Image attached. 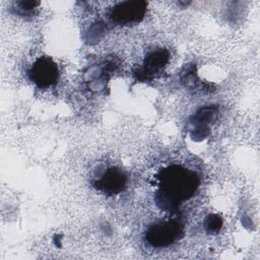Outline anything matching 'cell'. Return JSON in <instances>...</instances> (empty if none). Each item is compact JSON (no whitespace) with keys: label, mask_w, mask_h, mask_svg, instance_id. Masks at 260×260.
Here are the masks:
<instances>
[{"label":"cell","mask_w":260,"mask_h":260,"mask_svg":"<svg viewBox=\"0 0 260 260\" xmlns=\"http://www.w3.org/2000/svg\"><path fill=\"white\" fill-rule=\"evenodd\" d=\"M156 204L164 210H177L181 204L192 198L200 185L197 174L185 167L172 165L156 175Z\"/></svg>","instance_id":"6da1fadb"},{"label":"cell","mask_w":260,"mask_h":260,"mask_svg":"<svg viewBox=\"0 0 260 260\" xmlns=\"http://www.w3.org/2000/svg\"><path fill=\"white\" fill-rule=\"evenodd\" d=\"M183 235V224L179 219H162L150 224L144 233V241L152 248H166Z\"/></svg>","instance_id":"7a4b0ae2"},{"label":"cell","mask_w":260,"mask_h":260,"mask_svg":"<svg viewBox=\"0 0 260 260\" xmlns=\"http://www.w3.org/2000/svg\"><path fill=\"white\" fill-rule=\"evenodd\" d=\"M147 3L141 0H127L110 8V20L117 25H129L141 21L146 13Z\"/></svg>","instance_id":"3957f363"},{"label":"cell","mask_w":260,"mask_h":260,"mask_svg":"<svg viewBox=\"0 0 260 260\" xmlns=\"http://www.w3.org/2000/svg\"><path fill=\"white\" fill-rule=\"evenodd\" d=\"M94 189L106 194L116 195L124 191L127 186V176L118 167H107L102 172L98 171L91 180Z\"/></svg>","instance_id":"277c9868"},{"label":"cell","mask_w":260,"mask_h":260,"mask_svg":"<svg viewBox=\"0 0 260 260\" xmlns=\"http://www.w3.org/2000/svg\"><path fill=\"white\" fill-rule=\"evenodd\" d=\"M29 80L39 88H48L57 83L60 71L57 63L51 57L38 58L28 69Z\"/></svg>","instance_id":"5b68a950"},{"label":"cell","mask_w":260,"mask_h":260,"mask_svg":"<svg viewBox=\"0 0 260 260\" xmlns=\"http://www.w3.org/2000/svg\"><path fill=\"white\" fill-rule=\"evenodd\" d=\"M170 60V53L167 49L158 48L149 52L143 60L141 67L136 74L139 79L148 80L159 75Z\"/></svg>","instance_id":"8992f818"},{"label":"cell","mask_w":260,"mask_h":260,"mask_svg":"<svg viewBox=\"0 0 260 260\" xmlns=\"http://www.w3.org/2000/svg\"><path fill=\"white\" fill-rule=\"evenodd\" d=\"M221 224H222L221 218L216 214H211L205 220V230L210 234L216 233L220 230Z\"/></svg>","instance_id":"52a82bcc"}]
</instances>
